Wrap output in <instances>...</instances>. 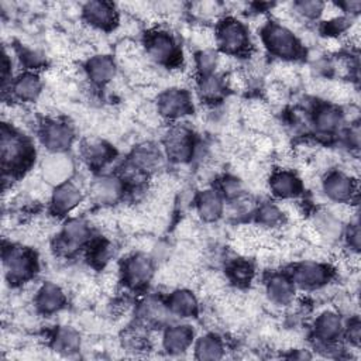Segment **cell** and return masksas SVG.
I'll list each match as a JSON object with an SVG mask.
<instances>
[{"label": "cell", "instance_id": "obj_31", "mask_svg": "<svg viewBox=\"0 0 361 361\" xmlns=\"http://www.w3.org/2000/svg\"><path fill=\"white\" fill-rule=\"evenodd\" d=\"M52 348L63 355H72L80 350V336L72 327H59L52 338Z\"/></svg>", "mask_w": 361, "mask_h": 361}, {"label": "cell", "instance_id": "obj_39", "mask_svg": "<svg viewBox=\"0 0 361 361\" xmlns=\"http://www.w3.org/2000/svg\"><path fill=\"white\" fill-rule=\"evenodd\" d=\"M221 190H223V195L227 196L230 200H235L237 197L244 195V189L241 183L238 182V179H234V178L226 179L221 185Z\"/></svg>", "mask_w": 361, "mask_h": 361}, {"label": "cell", "instance_id": "obj_1", "mask_svg": "<svg viewBox=\"0 0 361 361\" xmlns=\"http://www.w3.org/2000/svg\"><path fill=\"white\" fill-rule=\"evenodd\" d=\"M1 166L6 173H17L27 169L35 155L31 142L11 124L3 123L1 126Z\"/></svg>", "mask_w": 361, "mask_h": 361}, {"label": "cell", "instance_id": "obj_7", "mask_svg": "<svg viewBox=\"0 0 361 361\" xmlns=\"http://www.w3.org/2000/svg\"><path fill=\"white\" fill-rule=\"evenodd\" d=\"M331 275L333 271L327 264L322 261L306 259L295 265L290 274V279L295 286L300 289L314 290L326 286L331 279Z\"/></svg>", "mask_w": 361, "mask_h": 361}, {"label": "cell", "instance_id": "obj_10", "mask_svg": "<svg viewBox=\"0 0 361 361\" xmlns=\"http://www.w3.org/2000/svg\"><path fill=\"white\" fill-rule=\"evenodd\" d=\"M120 276L128 288H142L154 276V262L147 254H133L124 259L120 268Z\"/></svg>", "mask_w": 361, "mask_h": 361}, {"label": "cell", "instance_id": "obj_22", "mask_svg": "<svg viewBox=\"0 0 361 361\" xmlns=\"http://www.w3.org/2000/svg\"><path fill=\"white\" fill-rule=\"evenodd\" d=\"M10 90L11 94L23 103L35 102L42 92V82L37 73L27 71L10 82Z\"/></svg>", "mask_w": 361, "mask_h": 361}, {"label": "cell", "instance_id": "obj_12", "mask_svg": "<svg viewBox=\"0 0 361 361\" xmlns=\"http://www.w3.org/2000/svg\"><path fill=\"white\" fill-rule=\"evenodd\" d=\"M39 140L49 152H63L73 141V131L66 123L51 118L39 126Z\"/></svg>", "mask_w": 361, "mask_h": 361}, {"label": "cell", "instance_id": "obj_35", "mask_svg": "<svg viewBox=\"0 0 361 361\" xmlns=\"http://www.w3.org/2000/svg\"><path fill=\"white\" fill-rule=\"evenodd\" d=\"M219 59H220V55L216 51H213L212 48L200 49L195 58V65H196L199 75L200 76L213 75L219 69Z\"/></svg>", "mask_w": 361, "mask_h": 361}, {"label": "cell", "instance_id": "obj_34", "mask_svg": "<svg viewBox=\"0 0 361 361\" xmlns=\"http://www.w3.org/2000/svg\"><path fill=\"white\" fill-rule=\"evenodd\" d=\"M226 90L224 79L217 75H206L200 76L197 80V92L199 96L204 102H217L221 99Z\"/></svg>", "mask_w": 361, "mask_h": 361}, {"label": "cell", "instance_id": "obj_33", "mask_svg": "<svg viewBox=\"0 0 361 361\" xmlns=\"http://www.w3.org/2000/svg\"><path fill=\"white\" fill-rule=\"evenodd\" d=\"M257 224L267 230H275L286 220L282 209L274 203H262L255 212Z\"/></svg>", "mask_w": 361, "mask_h": 361}, {"label": "cell", "instance_id": "obj_17", "mask_svg": "<svg viewBox=\"0 0 361 361\" xmlns=\"http://www.w3.org/2000/svg\"><path fill=\"white\" fill-rule=\"evenodd\" d=\"M83 199L80 188L69 180L59 186H55L51 195V210L55 216L69 214L73 209H76Z\"/></svg>", "mask_w": 361, "mask_h": 361}, {"label": "cell", "instance_id": "obj_28", "mask_svg": "<svg viewBox=\"0 0 361 361\" xmlns=\"http://www.w3.org/2000/svg\"><path fill=\"white\" fill-rule=\"evenodd\" d=\"M80 155L89 166L100 168L113 158L114 151L104 141L92 138V140H86L82 144Z\"/></svg>", "mask_w": 361, "mask_h": 361}, {"label": "cell", "instance_id": "obj_26", "mask_svg": "<svg viewBox=\"0 0 361 361\" xmlns=\"http://www.w3.org/2000/svg\"><path fill=\"white\" fill-rule=\"evenodd\" d=\"M166 306L175 317H192L197 313L199 303L196 295L186 288L175 289L166 300Z\"/></svg>", "mask_w": 361, "mask_h": 361}, {"label": "cell", "instance_id": "obj_6", "mask_svg": "<svg viewBox=\"0 0 361 361\" xmlns=\"http://www.w3.org/2000/svg\"><path fill=\"white\" fill-rule=\"evenodd\" d=\"M164 148L173 162L185 164L190 161L196 151L193 133L186 126H172L164 135Z\"/></svg>", "mask_w": 361, "mask_h": 361}, {"label": "cell", "instance_id": "obj_3", "mask_svg": "<svg viewBox=\"0 0 361 361\" xmlns=\"http://www.w3.org/2000/svg\"><path fill=\"white\" fill-rule=\"evenodd\" d=\"M219 49L228 56L244 55L250 49L248 28L234 17L223 18L214 30Z\"/></svg>", "mask_w": 361, "mask_h": 361}, {"label": "cell", "instance_id": "obj_14", "mask_svg": "<svg viewBox=\"0 0 361 361\" xmlns=\"http://www.w3.org/2000/svg\"><path fill=\"white\" fill-rule=\"evenodd\" d=\"M85 21L94 30H111L118 23V13L113 3L89 1L82 7Z\"/></svg>", "mask_w": 361, "mask_h": 361}, {"label": "cell", "instance_id": "obj_25", "mask_svg": "<svg viewBox=\"0 0 361 361\" xmlns=\"http://www.w3.org/2000/svg\"><path fill=\"white\" fill-rule=\"evenodd\" d=\"M196 212L203 221H217L224 212L221 195L213 189L202 190L196 197Z\"/></svg>", "mask_w": 361, "mask_h": 361}, {"label": "cell", "instance_id": "obj_29", "mask_svg": "<svg viewBox=\"0 0 361 361\" xmlns=\"http://www.w3.org/2000/svg\"><path fill=\"white\" fill-rule=\"evenodd\" d=\"M128 162L142 173L148 175L149 172H154L159 168L162 162V155L155 145L142 144L133 151V155Z\"/></svg>", "mask_w": 361, "mask_h": 361}, {"label": "cell", "instance_id": "obj_37", "mask_svg": "<svg viewBox=\"0 0 361 361\" xmlns=\"http://www.w3.org/2000/svg\"><path fill=\"white\" fill-rule=\"evenodd\" d=\"M324 4L326 3H322L317 0H300V1H295L292 4V10L295 14H298L302 18L316 20V18L322 17Z\"/></svg>", "mask_w": 361, "mask_h": 361}, {"label": "cell", "instance_id": "obj_2", "mask_svg": "<svg viewBox=\"0 0 361 361\" xmlns=\"http://www.w3.org/2000/svg\"><path fill=\"white\" fill-rule=\"evenodd\" d=\"M261 38L265 48L283 61H293L303 52L302 42L293 31L282 23H265L261 28Z\"/></svg>", "mask_w": 361, "mask_h": 361}, {"label": "cell", "instance_id": "obj_11", "mask_svg": "<svg viewBox=\"0 0 361 361\" xmlns=\"http://www.w3.org/2000/svg\"><path fill=\"white\" fill-rule=\"evenodd\" d=\"M193 110L190 96L186 90L179 87H169L164 90L157 100L158 116L166 120H178Z\"/></svg>", "mask_w": 361, "mask_h": 361}, {"label": "cell", "instance_id": "obj_27", "mask_svg": "<svg viewBox=\"0 0 361 361\" xmlns=\"http://www.w3.org/2000/svg\"><path fill=\"white\" fill-rule=\"evenodd\" d=\"M86 73L93 83L102 86L116 76V63L109 55H94L86 62Z\"/></svg>", "mask_w": 361, "mask_h": 361}, {"label": "cell", "instance_id": "obj_21", "mask_svg": "<svg viewBox=\"0 0 361 361\" xmlns=\"http://www.w3.org/2000/svg\"><path fill=\"white\" fill-rule=\"evenodd\" d=\"M295 283L290 276L283 274H272L265 283V295L268 300L276 306H288L295 298Z\"/></svg>", "mask_w": 361, "mask_h": 361}, {"label": "cell", "instance_id": "obj_19", "mask_svg": "<svg viewBox=\"0 0 361 361\" xmlns=\"http://www.w3.org/2000/svg\"><path fill=\"white\" fill-rule=\"evenodd\" d=\"M65 292L55 282H44L34 296V305L42 314H54L59 312L65 306Z\"/></svg>", "mask_w": 361, "mask_h": 361}, {"label": "cell", "instance_id": "obj_15", "mask_svg": "<svg viewBox=\"0 0 361 361\" xmlns=\"http://www.w3.org/2000/svg\"><path fill=\"white\" fill-rule=\"evenodd\" d=\"M124 180L116 175H102L90 183V197L94 203L107 206L116 203L124 193Z\"/></svg>", "mask_w": 361, "mask_h": 361}, {"label": "cell", "instance_id": "obj_18", "mask_svg": "<svg viewBox=\"0 0 361 361\" xmlns=\"http://www.w3.org/2000/svg\"><path fill=\"white\" fill-rule=\"evenodd\" d=\"M269 190L281 200L295 199L302 193V179L289 169H276L269 176Z\"/></svg>", "mask_w": 361, "mask_h": 361}, {"label": "cell", "instance_id": "obj_8", "mask_svg": "<svg viewBox=\"0 0 361 361\" xmlns=\"http://www.w3.org/2000/svg\"><path fill=\"white\" fill-rule=\"evenodd\" d=\"M90 226L82 217H72L62 226L59 238L56 241V248L65 254L71 255L80 250L83 245L90 243Z\"/></svg>", "mask_w": 361, "mask_h": 361}, {"label": "cell", "instance_id": "obj_20", "mask_svg": "<svg viewBox=\"0 0 361 361\" xmlns=\"http://www.w3.org/2000/svg\"><path fill=\"white\" fill-rule=\"evenodd\" d=\"M193 336L195 331L189 324H171L165 329L161 344L168 354L178 355L190 347Z\"/></svg>", "mask_w": 361, "mask_h": 361}, {"label": "cell", "instance_id": "obj_5", "mask_svg": "<svg viewBox=\"0 0 361 361\" xmlns=\"http://www.w3.org/2000/svg\"><path fill=\"white\" fill-rule=\"evenodd\" d=\"M145 51L151 61L159 65H176L180 61V52L175 38L165 30L157 28L145 37Z\"/></svg>", "mask_w": 361, "mask_h": 361}, {"label": "cell", "instance_id": "obj_40", "mask_svg": "<svg viewBox=\"0 0 361 361\" xmlns=\"http://www.w3.org/2000/svg\"><path fill=\"white\" fill-rule=\"evenodd\" d=\"M193 8L199 17L209 18V17H214L220 11V4L219 3H196L193 4Z\"/></svg>", "mask_w": 361, "mask_h": 361}, {"label": "cell", "instance_id": "obj_23", "mask_svg": "<svg viewBox=\"0 0 361 361\" xmlns=\"http://www.w3.org/2000/svg\"><path fill=\"white\" fill-rule=\"evenodd\" d=\"M344 331L341 316L333 310H324L314 320V336L323 344H333Z\"/></svg>", "mask_w": 361, "mask_h": 361}, {"label": "cell", "instance_id": "obj_4", "mask_svg": "<svg viewBox=\"0 0 361 361\" xmlns=\"http://www.w3.org/2000/svg\"><path fill=\"white\" fill-rule=\"evenodd\" d=\"M4 275L10 282H25L37 271L35 254L21 245H10L3 250Z\"/></svg>", "mask_w": 361, "mask_h": 361}, {"label": "cell", "instance_id": "obj_38", "mask_svg": "<svg viewBox=\"0 0 361 361\" xmlns=\"http://www.w3.org/2000/svg\"><path fill=\"white\" fill-rule=\"evenodd\" d=\"M343 234L345 235V243H347L350 251L358 252L360 251V243H361L360 226L357 223H350L347 230Z\"/></svg>", "mask_w": 361, "mask_h": 361}, {"label": "cell", "instance_id": "obj_13", "mask_svg": "<svg viewBox=\"0 0 361 361\" xmlns=\"http://www.w3.org/2000/svg\"><path fill=\"white\" fill-rule=\"evenodd\" d=\"M75 172V164L65 152H51L41 164L42 179L54 186L69 182Z\"/></svg>", "mask_w": 361, "mask_h": 361}, {"label": "cell", "instance_id": "obj_30", "mask_svg": "<svg viewBox=\"0 0 361 361\" xmlns=\"http://www.w3.org/2000/svg\"><path fill=\"white\" fill-rule=\"evenodd\" d=\"M138 316L144 323L162 324V323H166L172 317V313L168 309L166 303H164L158 298L149 296V298H145L140 303Z\"/></svg>", "mask_w": 361, "mask_h": 361}, {"label": "cell", "instance_id": "obj_16", "mask_svg": "<svg viewBox=\"0 0 361 361\" xmlns=\"http://www.w3.org/2000/svg\"><path fill=\"white\" fill-rule=\"evenodd\" d=\"M309 224L317 233L322 244H334L344 233L343 221L333 214L331 210L320 209L314 212Z\"/></svg>", "mask_w": 361, "mask_h": 361}, {"label": "cell", "instance_id": "obj_41", "mask_svg": "<svg viewBox=\"0 0 361 361\" xmlns=\"http://www.w3.org/2000/svg\"><path fill=\"white\" fill-rule=\"evenodd\" d=\"M345 337L353 345L360 344V337H361V324L357 317L351 319L347 329H345Z\"/></svg>", "mask_w": 361, "mask_h": 361}, {"label": "cell", "instance_id": "obj_42", "mask_svg": "<svg viewBox=\"0 0 361 361\" xmlns=\"http://www.w3.org/2000/svg\"><path fill=\"white\" fill-rule=\"evenodd\" d=\"M20 58H21V62L25 66H28V69H34L44 62V58L41 56V54H38L37 51H32V49L24 51Z\"/></svg>", "mask_w": 361, "mask_h": 361}, {"label": "cell", "instance_id": "obj_9", "mask_svg": "<svg viewBox=\"0 0 361 361\" xmlns=\"http://www.w3.org/2000/svg\"><path fill=\"white\" fill-rule=\"evenodd\" d=\"M324 196L334 203H350L357 195V180L345 171H330L322 180Z\"/></svg>", "mask_w": 361, "mask_h": 361}, {"label": "cell", "instance_id": "obj_24", "mask_svg": "<svg viewBox=\"0 0 361 361\" xmlns=\"http://www.w3.org/2000/svg\"><path fill=\"white\" fill-rule=\"evenodd\" d=\"M343 121H344L343 111L333 104L317 106L312 117V124L316 133L320 135L334 134L336 131H338Z\"/></svg>", "mask_w": 361, "mask_h": 361}, {"label": "cell", "instance_id": "obj_32", "mask_svg": "<svg viewBox=\"0 0 361 361\" xmlns=\"http://www.w3.org/2000/svg\"><path fill=\"white\" fill-rule=\"evenodd\" d=\"M224 355V344L214 334H204L195 344V357L197 360H220Z\"/></svg>", "mask_w": 361, "mask_h": 361}, {"label": "cell", "instance_id": "obj_36", "mask_svg": "<svg viewBox=\"0 0 361 361\" xmlns=\"http://www.w3.org/2000/svg\"><path fill=\"white\" fill-rule=\"evenodd\" d=\"M254 276V267L251 262L237 259L228 265V278L238 286L248 285Z\"/></svg>", "mask_w": 361, "mask_h": 361}]
</instances>
